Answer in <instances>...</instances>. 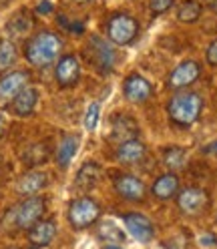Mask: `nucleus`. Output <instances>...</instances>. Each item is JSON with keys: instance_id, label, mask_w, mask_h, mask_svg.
Wrapping results in <instances>:
<instances>
[{"instance_id": "393cba45", "label": "nucleus", "mask_w": 217, "mask_h": 249, "mask_svg": "<svg viewBox=\"0 0 217 249\" xmlns=\"http://www.w3.org/2000/svg\"><path fill=\"white\" fill-rule=\"evenodd\" d=\"M185 161H187V153L181 147H169L163 153V163L167 169H183Z\"/></svg>"}, {"instance_id": "a878e982", "label": "nucleus", "mask_w": 217, "mask_h": 249, "mask_svg": "<svg viewBox=\"0 0 217 249\" xmlns=\"http://www.w3.org/2000/svg\"><path fill=\"white\" fill-rule=\"evenodd\" d=\"M99 237L105 239L107 243H115L119 245L121 241H125V233H123V229H119L113 221H107L99 227Z\"/></svg>"}, {"instance_id": "1a4fd4ad", "label": "nucleus", "mask_w": 217, "mask_h": 249, "mask_svg": "<svg viewBox=\"0 0 217 249\" xmlns=\"http://www.w3.org/2000/svg\"><path fill=\"white\" fill-rule=\"evenodd\" d=\"M201 74V67L199 62L195 60H183L179 62V65L171 71V74H169L167 79V87L173 89V90H181L185 87H191Z\"/></svg>"}, {"instance_id": "4be33fe9", "label": "nucleus", "mask_w": 217, "mask_h": 249, "mask_svg": "<svg viewBox=\"0 0 217 249\" xmlns=\"http://www.w3.org/2000/svg\"><path fill=\"white\" fill-rule=\"evenodd\" d=\"M49 153H51L49 151V145H46V143H36V145H30L24 151L22 159H24V163L28 167H38V165L49 161Z\"/></svg>"}, {"instance_id": "bb28decb", "label": "nucleus", "mask_w": 217, "mask_h": 249, "mask_svg": "<svg viewBox=\"0 0 217 249\" xmlns=\"http://www.w3.org/2000/svg\"><path fill=\"white\" fill-rule=\"evenodd\" d=\"M99 113H101V107L99 103H90L89 108H87V113H85V129L87 131H95L97 129V124H99Z\"/></svg>"}, {"instance_id": "473e14b6", "label": "nucleus", "mask_w": 217, "mask_h": 249, "mask_svg": "<svg viewBox=\"0 0 217 249\" xmlns=\"http://www.w3.org/2000/svg\"><path fill=\"white\" fill-rule=\"evenodd\" d=\"M4 131H6V123H4V117L0 115V137L4 135Z\"/></svg>"}, {"instance_id": "f03ea898", "label": "nucleus", "mask_w": 217, "mask_h": 249, "mask_svg": "<svg viewBox=\"0 0 217 249\" xmlns=\"http://www.w3.org/2000/svg\"><path fill=\"white\" fill-rule=\"evenodd\" d=\"M203 111V97L193 90H177L167 103V113L177 127H191Z\"/></svg>"}, {"instance_id": "72a5a7b5", "label": "nucleus", "mask_w": 217, "mask_h": 249, "mask_svg": "<svg viewBox=\"0 0 217 249\" xmlns=\"http://www.w3.org/2000/svg\"><path fill=\"white\" fill-rule=\"evenodd\" d=\"M103 249H123L121 245H115V243H107V245H103Z\"/></svg>"}, {"instance_id": "f3484780", "label": "nucleus", "mask_w": 217, "mask_h": 249, "mask_svg": "<svg viewBox=\"0 0 217 249\" xmlns=\"http://www.w3.org/2000/svg\"><path fill=\"white\" fill-rule=\"evenodd\" d=\"M147 155V147L143 141L139 139H131V141H125L121 143L119 149H117V159L123 163V165H137L145 159Z\"/></svg>"}, {"instance_id": "6e6552de", "label": "nucleus", "mask_w": 217, "mask_h": 249, "mask_svg": "<svg viewBox=\"0 0 217 249\" xmlns=\"http://www.w3.org/2000/svg\"><path fill=\"white\" fill-rule=\"evenodd\" d=\"M54 81L60 89H71L81 81V62L74 54H63L56 60Z\"/></svg>"}, {"instance_id": "20e7f679", "label": "nucleus", "mask_w": 217, "mask_h": 249, "mask_svg": "<svg viewBox=\"0 0 217 249\" xmlns=\"http://www.w3.org/2000/svg\"><path fill=\"white\" fill-rule=\"evenodd\" d=\"M107 36L113 44L127 46L139 36V22L129 14H113L107 22Z\"/></svg>"}, {"instance_id": "b1692460", "label": "nucleus", "mask_w": 217, "mask_h": 249, "mask_svg": "<svg viewBox=\"0 0 217 249\" xmlns=\"http://www.w3.org/2000/svg\"><path fill=\"white\" fill-rule=\"evenodd\" d=\"M201 10H203V8H201V4L197 2V0H185V2H181L179 8H177V18L181 22L191 24V22L199 20Z\"/></svg>"}, {"instance_id": "5701e85b", "label": "nucleus", "mask_w": 217, "mask_h": 249, "mask_svg": "<svg viewBox=\"0 0 217 249\" xmlns=\"http://www.w3.org/2000/svg\"><path fill=\"white\" fill-rule=\"evenodd\" d=\"M18 51L17 44L8 38H0V71H8L10 67L17 65Z\"/></svg>"}, {"instance_id": "2f4dec72", "label": "nucleus", "mask_w": 217, "mask_h": 249, "mask_svg": "<svg viewBox=\"0 0 217 249\" xmlns=\"http://www.w3.org/2000/svg\"><path fill=\"white\" fill-rule=\"evenodd\" d=\"M203 153H207V155H217V141H213L211 145H207V147L203 149Z\"/></svg>"}, {"instance_id": "423d86ee", "label": "nucleus", "mask_w": 217, "mask_h": 249, "mask_svg": "<svg viewBox=\"0 0 217 249\" xmlns=\"http://www.w3.org/2000/svg\"><path fill=\"white\" fill-rule=\"evenodd\" d=\"M46 213V199L44 197H26L22 203L14 209V225L18 229L28 231L35 223H38Z\"/></svg>"}, {"instance_id": "a211bd4d", "label": "nucleus", "mask_w": 217, "mask_h": 249, "mask_svg": "<svg viewBox=\"0 0 217 249\" xmlns=\"http://www.w3.org/2000/svg\"><path fill=\"white\" fill-rule=\"evenodd\" d=\"M153 197H157L161 201H169L179 193V177L175 173H163L151 185Z\"/></svg>"}, {"instance_id": "2eb2a0df", "label": "nucleus", "mask_w": 217, "mask_h": 249, "mask_svg": "<svg viewBox=\"0 0 217 249\" xmlns=\"http://www.w3.org/2000/svg\"><path fill=\"white\" fill-rule=\"evenodd\" d=\"M38 89L36 87H24L17 97L12 99L10 103V108H12V113L17 115V117H28V115H33L35 113V108L38 105Z\"/></svg>"}, {"instance_id": "39448f33", "label": "nucleus", "mask_w": 217, "mask_h": 249, "mask_svg": "<svg viewBox=\"0 0 217 249\" xmlns=\"http://www.w3.org/2000/svg\"><path fill=\"white\" fill-rule=\"evenodd\" d=\"M87 54H89V62L99 71V74H108L115 67V49L111 42H107L99 36H92L87 44Z\"/></svg>"}, {"instance_id": "c85d7f7f", "label": "nucleus", "mask_w": 217, "mask_h": 249, "mask_svg": "<svg viewBox=\"0 0 217 249\" xmlns=\"http://www.w3.org/2000/svg\"><path fill=\"white\" fill-rule=\"evenodd\" d=\"M205 60H207V65L217 67V40H213V42L207 46V51H205Z\"/></svg>"}, {"instance_id": "0eeeda50", "label": "nucleus", "mask_w": 217, "mask_h": 249, "mask_svg": "<svg viewBox=\"0 0 217 249\" xmlns=\"http://www.w3.org/2000/svg\"><path fill=\"white\" fill-rule=\"evenodd\" d=\"M209 205V195L205 189L199 187H185L177 193V207L183 215L187 217H197L199 213H203Z\"/></svg>"}, {"instance_id": "4468645a", "label": "nucleus", "mask_w": 217, "mask_h": 249, "mask_svg": "<svg viewBox=\"0 0 217 249\" xmlns=\"http://www.w3.org/2000/svg\"><path fill=\"white\" fill-rule=\"evenodd\" d=\"M56 237V223L53 219H40L26 231V239L28 243L40 249V247H49Z\"/></svg>"}, {"instance_id": "6ab92c4d", "label": "nucleus", "mask_w": 217, "mask_h": 249, "mask_svg": "<svg viewBox=\"0 0 217 249\" xmlns=\"http://www.w3.org/2000/svg\"><path fill=\"white\" fill-rule=\"evenodd\" d=\"M81 147V137L79 135H65L60 139V143L54 151V161L60 169H67L71 165V161L74 159L76 151Z\"/></svg>"}, {"instance_id": "7c9ffc66", "label": "nucleus", "mask_w": 217, "mask_h": 249, "mask_svg": "<svg viewBox=\"0 0 217 249\" xmlns=\"http://www.w3.org/2000/svg\"><path fill=\"white\" fill-rule=\"evenodd\" d=\"M199 243L203 245V247H205V245H215V237H211V235H203V237L199 239Z\"/></svg>"}, {"instance_id": "f704fd0d", "label": "nucleus", "mask_w": 217, "mask_h": 249, "mask_svg": "<svg viewBox=\"0 0 217 249\" xmlns=\"http://www.w3.org/2000/svg\"><path fill=\"white\" fill-rule=\"evenodd\" d=\"M0 173H2V159H0Z\"/></svg>"}, {"instance_id": "9d476101", "label": "nucleus", "mask_w": 217, "mask_h": 249, "mask_svg": "<svg viewBox=\"0 0 217 249\" xmlns=\"http://www.w3.org/2000/svg\"><path fill=\"white\" fill-rule=\"evenodd\" d=\"M123 223L127 227V233H131L133 239L139 243H149L155 237V225L143 213H125L123 215Z\"/></svg>"}, {"instance_id": "c9c22d12", "label": "nucleus", "mask_w": 217, "mask_h": 249, "mask_svg": "<svg viewBox=\"0 0 217 249\" xmlns=\"http://www.w3.org/2000/svg\"><path fill=\"white\" fill-rule=\"evenodd\" d=\"M6 249H18V247H6Z\"/></svg>"}, {"instance_id": "9b49d317", "label": "nucleus", "mask_w": 217, "mask_h": 249, "mask_svg": "<svg viewBox=\"0 0 217 249\" xmlns=\"http://www.w3.org/2000/svg\"><path fill=\"white\" fill-rule=\"evenodd\" d=\"M123 95H125V99L131 103H137V105L145 103L153 95V85L143 74L133 72L125 79V83H123Z\"/></svg>"}, {"instance_id": "aec40b11", "label": "nucleus", "mask_w": 217, "mask_h": 249, "mask_svg": "<svg viewBox=\"0 0 217 249\" xmlns=\"http://www.w3.org/2000/svg\"><path fill=\"white\" fill-rule=\"evenodd\" d=\"M99 179H101V165L95 161H87L81 165L79 171H76L74 185L79 187L81 191H90L99 185Z\"/></svg>"}, {"instance_id": "f257e3e1", "label": "nucleus", "mask_w": 217, "mask_h": 249, "mask_svg": "<svg viewBox=\"0 0 217 249\" xmlns=\"http://www.w3.org/2000/svg\"><path fill=\"white\" fill-rule=\"evenodd\" d=\"M63 40L53 30H40L24 44V58L36 69H46L60 58Z\"/></svg>"}, {"instance_id": "e433bc0d", "label": "nucleus", "mask_w": 217, "mask_h": 249, "mask_svg": "<svg viewBox=\"0 0 217 249\" xmlns=\"http://www.w3.org/2000/svg\"><path fill=\"white\" fill-rule=\"evenodd\" d=\"M81 2H87V0H81Z\"/></svg>"}, {"instance_id": "412c9836", "label": "nucleus", "mask_w": 217, "mask_h": 249, "mask_svg": "<svg viewBox=\"0 0 217 249\" xmlns=\"http://www.w3.org/2000/svg\"><path fill=\"white\" fill-rule=\"evenodd\" d=\"M137 137H139V127L131 117H121L113 123L111 141L125 143V141H131V139H137Z\"/></svg>"}, {"instance_id": "7ed1b4c3", "label": "nucleus", "mask_w": 217, "mask_h": 249, "mask_svg": "<svg viewBox=\"0 0 217 249\" xmlns=\"http://www.w3.org/2000/svg\"><path fill=\"white\" fill-rule=\"evenodd\" d=\"M67 219L72 229L83 231L97 225L101 219V205L92 197H79L72 199L67 209Z\"/></svg>"}, {"instance_id": "ddd939ff", "label": "nucleus", "mask_w": 217, "mask_h": 249, "mask_svg": "<svg viewBox=\"0 0 217 249\" xmlns=\"http://www.w3.org/2000/svg\"><path fill=\"white\" fill-rule=\"evenodd\" d=\"M115 191L119 197L127 199V201H133V203H137V201H143L145 199V183L135 177V175H119L115 179Z\"/></svg>"}, {"instance_id": "dca6fc26", "label": "nucleus", "mask_w": 217, "mask_h": 249, "mask_svg": "<svg viewBox=\"0 0 217 249\" xmlns=\"http://www.w3.org/2000/svg\"><path fill=\"white\" fill-rule=\"evenodd\" d=\"M46 185H49V175L44 171H28L17 181V193L24 197H35Z\"/></svg>"}, {"instance_id": "c756f323", "label": "nucleus", "mask_w": 217, "mask_h": 249, "mask_svg": "<svg viewBox=\"0 0 217 249\" xmlns=\"http://www.w3.org/2000/svg\"><path fill=\"white\" fill-rule=\"evenodd\" d=\"M51 10H53V4L49 2V0H44V2H40L36 6V12H40V14H49Z\"/></svg>"}, {"instance_id": "cd10ccee", "label": "nucleus", "mask_w": 217, "mask_h": 249, "mask_svg": "<svg viewBox=\"0 0 217 249\" xmlns=\"http://www.w3.org/2000/svg\"><path fill=\"white\" fill-rule=\"evenodd\" d=\"M173 4H175V0H149V8H151V12L155 14V17L167 12Z\"/></svg>"}, {"instance_id": "f8f14e48", "label": "nucleus", "mask_w": 217, "mask_h": 249, "mask_svg": "<svg viewBox=\"0 0 217 249\" xmlns=\"http://www.w3.org/2000/svg\"><path fill=\"white\" fill-rule=\"evenodd\" d=\"M28 81H30V74L26 71H14L4 74L0 79V103H12V99L24 87H28Z\"/></svg>"}]
</instances>
